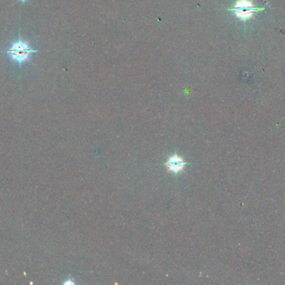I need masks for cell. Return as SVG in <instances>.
<instances>
[{
    "label": "cell",
    "instance_id": "1",
    "mask_svg": "<svg viewBox=\"0 0 285 285\" xmlns=\"http://www.w3.org/2000/svg\"><path fill=\"white\" fill-rule=\"evenodd\" d=\"M35 52H37V51L33 50L26 43L23 42L21 40L13 43L9 50L6 51V53L8 54L11 59L15 60L19 64L26 61L27 59H29L31 54Z\"/></svg>",
    "mask_w": 285,
    "mask_h": 285
},
{
    "label": "cell",
    "instance_id": "2",
    "mask_svg": "<svg viewBox=\"0 0 285 285\" xmlns=\"http://www.w3.org/2000/svg\"><path fill=\"white\" fill-rule=\"evenodd\" d=\"M232 10L235 11L238 18L242 20H246L250 19L251 17L253 16V13L260 9L254 7L253 3L249 0H238L237 3H235V6L232 8Z\"/></svg>",
    "mask_w": 285,
    "mask_h": 285
},
{
    "label": "cell",
    "instance_id": "3",
    "mask_svg": "<svg viewBox=\"0 0 285 285\" xmlns=\"http://www.w3.org/2000/svg\"><path fill=\"white\" fill-rule=\"evenodd\" d=\"M166 167L172 172H180L185 168V161L177 155H174L167 161Z\"/></svg>",
    "mask_w": 285,
    "mask_h": 285
},
{
    "label": "cell",
    "instance_id": "4",
    "mask_svg": "<svg viewBox=\"0 0 285 285\" xmlns=\"http://www.w3.org/2000/svg\"><path fill=\"white\" fill-rule=\"evenodd\" d=\"M19 1H21V2H25L27 0H19Z\"/></svg>",
    "mask_w": 285,
    "mask_h": 285
}]
</instances>
